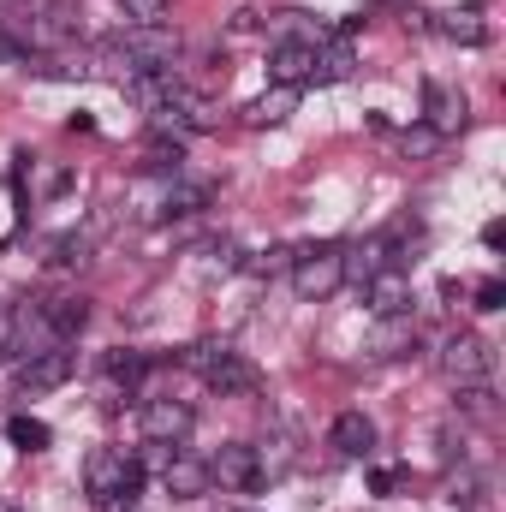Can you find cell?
<instances>
[{
    "label": "cell",
    "mask_w": 506,
    "mask_h": 512,
    "mask_svg": "<svg viewBox=\"0 0 506 512\" xmlns=\"http://www.w3.org/2000/svg\"><path fill=\"white\" fill-rule=\"evenodd\" d=\"M6 435H12V447H24V453H42V447H48V423H36V417H12Z\"/></svg>",
    "instance_id": "44dd1931"
},
{
    "label": "cell",
    "mask_w": 506,
    "mask_h": 512,
    "mask_svg": "<svg viewBox=\"0 0 506 512\" xmlns=\"http://www.w3.org/2000/svg\"><path fill=\"white\" fill-rule=\"evenodd\" d=\"M506 304V286L501 280H483V286H477V310H501Z\"/></svg>",
    "instance_id": "603a6c76"
},
{
    "label": "cell",
    "mask_w": 506,
    "mask_h": 512,
    "mask_svg": "<svg viewBox=\"0 0 506 512\" xmlns=\"http://www.w3.org/2000/svg\"><path fill=\"white\" fill-rule=\"evenodd\" d=\"M161 483H167V495L173 501H197V495H209V465L203 459H191V453H173L167 465H161Z\"/></svg>",
    "instance_id": "8fae6325"
},
{
    "label": "cell",
    "mask_w": 506,
    "mask_h": 512,
    "mask_svg": "<svg viewBox=\"0 0 506 512\" xmlns=\"http://www.w3.org/2000/svg\"><path fill=\"white\" fill-rule=\"evenodd\" d=\"M423 96H429V126H435V131H453V126H465V96H447L441 84H429Z\"/></svg>",
    "instance_id": "2e32d148"
},
{
    "label": "cell",
    "mask_w": 506,
    "mask_h": 512,
    "mask_svg": "<svg viewBox=\"0 0 506 512\" xmlns=\"http://www.w3.org/2000/svg\"><path fill=\"white\" fill-rule=\"evenodd\" d=\"M328 441H334V453L364 459V453L376 447V423H370L364 411H340V417H334V429H328Z\"/></svg>",
    "instance_id": "7c38bea8"
},
{
    "label": "cell",
    "mask_w": 506,
    "mask_h": 512,
    "mask_svg": "<svg viewBox=\"0 0 506 512\" xmlns=\"http://www.w3.org/2000/svg\"><path fill=\"white\" fill-rule=\"evenodd\" d=\"M310 66H316V42L310 36H286V42H274V54H268V78L274 84H304L310 78Z\"/></svg>",
    "instance_id": "9c48e42d"
},
{
    "label": "cell",
    "mask_w": 506,
    "mask_h": 512,
    "mask_svg": "<svg viewBox=\"0 0 506 512\" xmlns=\"http://www.w3.org/2000/svg\"><path fill=\"white\" fill-rule=\"evenodd\" d=\"M0 512H18V507H0Z\"/></svg>",
    "instance_id": "cb8c5ba5"
},
{
    "label": "cell",
    "mask_w": 506,
    "mask_h": 512,
    "mask_svg": "<svg viewBox=\"0 0 506 512\" xmlns=\"http://www.w3.org/2000/svg\"><path fill=\"white\" fill-rule=\"evenodd\" d=\"M292 108H298V90L292 84H274L268 96H256L251 108H245V126H280Z\"/></svg>",
    "instance_id": "9a60e30c"
},
{
    "label": "cell",
    "mask_w": 506,
    "mask_h": 512,
    "mask_svg": "<svg viewBox=\"0 0 506 512\" xmlns=\"http://www.w3.org/2000/svg\"><path fill=\"white\" fill-rule=\"evenodd\" d=\"M209 477H215L221 489H233V495H251V489H262V453L245 447V441H227V447L215 453Z\"/></svg>",
    "instance_id": "52a82bcc"
},
{
    "label": "cell",
    "mask_w": 506,
    "mask_h": 512,
    "mask_svg": "<svg viewBox=\"0 0 506 512\" xmlns=\"http://www.w3.org/2000/svg\"><path fill=\"white\" fill-rule=\"evenodd\" d=\"M340 256H346V274H352V280H370V274H381V268H387V239H370V245L340 251Z\"/></svg>",
    "instance_id": "ac0fdd59"
},
{
    "label": "cell",
    "mask_w": 506,
    "mask_h": 512,
    "mask_svg": "<svg viewBox=\"0 0 506 512\" xmlns=\"http://www.w3.org/2000/svg\"><path fill=\"white\" fill-rule=\"evenodd\" d=\"M441 376L453 387H483L495 376V352H489V340L483 334H453L447 346H441Z\"/></svg>",
    "instance_id": "277c9868"
},
{
    "label": "cell",
    "mask_w": 506,
    "mask_h": 512,
    "mask_svg": "<svg viewBox=\"0 0 506 512\" xmlns=\"http://www.w3.org/2000/svg\"><path fill=\"white\" fill-rule=\"evenodd\" d=\"M84 483H90V501H102V507H131L137 489H143V465L126 459V453H114V447H96L90 465H84Z\"/></svg>",
    "instance_id": "6da1fadb"
},
{
    "label": "cell",
    "mask_w": 506,
    "mask_h": 512,
    "mask_svg": "<svg viewBox=\"0 0 506 512\" xmlns=\"http://www.w3.org/2000/svg\"><path fill=\"white\" fill-rule=\"evenodd\" d=\"M120 12H126V30L137 24H167V12H173V0H114Z\"/></svg>",
    "instance_id": "ffe728a7"
},
{
    "label": "cell",
    "mask_w": 506,
    "mask_h": 512,
    "mask_svg": "<svg viewBox=\"0 0 506 512\" xmlns=\"http://www.w3.org/2000/svg\"><path fill=\"white\" fill-rule=\"evenodd\" d=\"M185 358H191V370L215 387V393H256V370L233 346H191Z\"/></svg>",
    "instance_id": "5b68a950"
},
{
    "label": "cell",
    "mask_w": 506,
    "mask_h": 512,
    "mask_svg": "<svg viewBox=\"0 0 506 512\" xmlns=\"http://www.w3.org/2000/svg\"><path fill=\"white\" fill-rule=\"evenodd\" d=\"M364 304H370L376 316H399V310L411 304V280H405V268H399V262H387L381 274L364 280Z\"/></svg>",
    "instance_id": "30bf717a"
},
{
    "label": "cell",
    "mask_w": 506,
    "mask_h": 512,
    "mask_svg": "<svg viewBox=\"0 0 506 512\" xmlns=\"http://www.w3.org/2000/svg\"><path fill=\"white\" fill-rule=\"evenodd\" d=\"M459 405L477 411V417H489V411H495V393H489V382L483 387H459Z\"/></svg>",
    "instance_id": "7402d4cb"
},
{
    "label": "cell",
    "mask_w": 506,
    "mask_h": 512,
    "mask_svg": "<svg viewBox=\"0 0 506 512\" xmlns=\"http://www.w3.org/2000/svg\"><path fill=\"white\" fill-rule=\"evenodd\" d=\"M42 322H48L54 340H72V334H84L90 304H84V298H48V304H42Z\"/></svg>",
    "instance_id": "5bb4252c"
},
{
    "label": "cell",
    "mask_w": 506,
    "mask_h": 512,
    "mask_svg": "<svg viewBox=\"0 0 506 512\" xmlns=\"http://www.w3.org/2000/svg\"><path fill=\"white\" fill-rule=\"evenodd\" d=\"M435 30H441V36H447V42H465V48H477V42H483V36H489V30H483V24H477V12H447V18H441V24H435Z\"/></svg>",
    "instance_id": "d6986e66"
},
{
    "label": "cell",
    "mask_w": 506,
    "mask_h": 512,
    "mask_svg": "<svg viewBox=\"0 0 506 512\" xmlns=\"http://www.w3.org/2000/svg\"><path fill=\"white\" fill-rule=\"evenodd\" d=\"M286 268H292V292H298L304 304L334 298V292H340V280H346V256H340V245H310V251L292 256Z\"/></svg>",
    "instance_id": "7a4b0ae2"
},
{
    "label": "cell",
    "mask_w": 506,
    "mask_h": 512,
    "mask_svg": "<svg viewBox=\"0 0 506 512\" xmlns=\"http://www.w3.org/2000/svg\"><path fill=\"white\" fill-rule=\"evenodd\" d=\"M72 382V352L66 340L60 346H42V352H24L18 364V393H54V387Z\"/></svg>",
    "instance_id": "8992f818"
},
{
    "label": "cell",
    "mask_w": 506,
    "mask_h": 512,
    "mask_svg": "<svg viewBox=\"0 0 506 512\" xmlns=\"http://www.w3.org/2000/svg\"><path fill=\"white\" fill-rule=\"evenodd\" d=\"M143 435H149V447L185 441V435H191V405H179V399H149V405H143Z\"/></svg>",
    "instance_id": "ba28073f"
},
{
    "label": "cell",
    "mask_w": 506,
    "mask_h": 512,
    "mask_svg": "<svg viewBox=\"0 0 506 512\" xmlns=\"http://www.w3.org/2000/svg\"><path fill=\"white\" fill-rule=\"evenodd\" d=\"M417 346V322H411V310H399V316H376V334H370V352L376 358H405Z\"/></svg>",
    "instance_id": "4fadbf2b"
},
{
    "label": "cell",
    "mask_w": 506,
    "mask_h": 512,
    "mask_svg": "<svg viewBox=\"0 0 506 512\" xmlns=\"http://www.w3.org/2000/svg\"><path fill=\"white\" fill-rule=\"evenodd\" d=\"M120 48H126L131 72H173V60H179V30L173 24H137L120 36Z\"/></svg>",
    "instance_id": "3957f363"
},
{
    "label": "cell",
    "mask_w": 506,
    "mask_h": 512,
    "mask_svg": "<svg viewBox=\"0 0 506 512\" xmlns=\"http://www.w3.org/2000/svg\"><path fill=\"white\" fill-rule=\"evenodd\" d=\"M310 78H322V84H340V78H352V48H346V42H334V48H316V66H310Z\"/></svg>",
    "instance_id": "e0dca14e"
}]
</instances>
